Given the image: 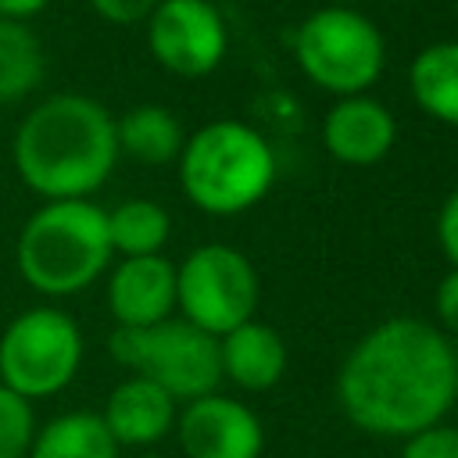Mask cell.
Instances as JSON below:
<instances>
[{
    "instance_id": "d4e9b609",
    "label": "cell",
    "mask_w": 458,
    "mask_h": 458,
    "mask_svg": "<svg viewBox=\"0 0 458 458\" xmlns=\"http://www.w3.org/2000/svg\"><path fill=\"white\" fill-rule=\"evenodd\" d=\"M50 7V0H0V18L11 21H32L36 14H43Z\"/></svg>"
},
{
    "instance_id": "ffe728a7",
    "label": "cell",
    "mask_w": 458,
    "mask_h": 458,
    "mask_svg": "<svg viewBox=\"0 0 458 458\" xmlns=\"http://www.w3.org/2000/svg\"><path fill=\"white\" fill-rule=\"evenodd\" d=\"M36 411L25 397L0 386V458H25L36 437Z\"/></svg>"
},
{
    "instance_id": "e0dca14e",
    "label": "cell",
    "mask_w": 458,
    "mask_h": 458,
    "mask_svg": "<svg viewBox=\"0 0 458 458\" xmlns=\"http://www.w3.org/2000/svg\"><path fill=\"white\" fill-rule=\"evenodd\" d=\"M118 454L122 447L111 440L107 426L100 422V411L72 408L36 426L25 458H118Z\"/></svg>"
},
{
    "instance_id": "d6986e66",
    "label": "cell",
    "mask_w": 458,
    "mask_h": 458,
    "mask_svg": "<svg viewBox=\"0 0 458 458\" xmlns=\"http://www.w3.org/2000/svg\"><path fill=\"white\" fill-rule=\"evenodd\" d=\"M47 72V54L29 21L0 18V104L25 100L36 93Z\"/></svg>"
},
{
    "instance_id": "30bf717a",
    "label": "cell",
    "mask_w": 458,
    "mask_h": 458,
    "mask_svg": "<svg viewBox=\"0 0 458 458\" xmlns=\"http://www.w3.org/2000/svg\"><path fill=\"white\" fill-rule=\"evenodd\" d=\"M175 437L186 458H261V419L229 394H204L175 415Z\"/></svg>"
},
{
    "instance_id": "603a6c76",
    "label": "cell",
    "mask_w": 458,
    "mask_h": 458,
    "mask_svg": "<svg viewBox=\"0 0 458 458\" xmlns=\"http://www.w3.org/2000/svg\"><path fill=\"white\" fill-rule=\"evenodd\" d=\"M433 311H437L440 333L458 336V268H451V272H447V276L437 283V293H433Z\"/></svg>"
},
{
    "instance_id": "7a4b0ae2",
    "label": "cell",
    "mask_w": 458,
    "mask_h": 458,
    "mask_svg": "<svg viewBox=\"0 0 458 458\" xmlns=\"http://www.w3.org/2000/svg\"><path fill=\"white\" fill-rule=\"evenodd\" d=\"M11 165L39 200H93L118 165L114 114L89 93H50L21 114Z\"/></svg>"
},
{
    "instance_id": "7c38bea8",
    "label": "cell",
    "mask_w": 458,
    "mask_h": 458,
    "mask_svg": "<svg viewBox=\"0 0 458 458\" xmlns=\"http://www.w3.org/2000/svg\"><path fill=\"white\" fill-rule=\"evenodd\" d=\"M397 143V122L386 104L369 93L336 97V104L322 118V147L333 161L351 168L379 165Z\"/></svg>"
},
{
    "instance_id": "4fadbf2b",
    "label": "cell",
    "mask_w": 458,
    "mask_h": 458,
    "mask_svg": "<svg viewBox=\"0 0 458 458\" xmlns=\"http://www.w3.org/2000/svg\"><path fill=\"white\" fill-rule=\"evenodd\" d=\"M175 415H179V401L168 397L157 383L132 372L111 386L100 408V422L107 426L111 440L132 451H147L161 444L175 429Z\"/></svg>"
},
{
    "instance_id": "484cf974",
    "label": "cell",
    "mask_w": 458,
    "mask_h": 458,
    "mask_svg": "<svg viewBox=\"0 0 458 458\" xmlns=\"http://www.w3.org/2000/svg\"><path fill=\"white\" fill-rule=\"evenodd\" d=\"M136 458H165V454H154V451H140Z\"/></svg>"
},
{
    "instance_id": "ac0fdd59",
    "label": "cell",
    "mask_w": 458,
    "mask_h": 458,
    "mask_svg": "<svg viewBox=\"0 0 458 458\" xmlns=\"http://www.w3.org/2000/svg\"><path fill=\"white\" fill-rule=\"evenodd\" d=\"M107 236L118 258H150L165 254L172 236V215L165 204L147 197H129L107 208Z\"/></svg>"
},
{
    "instance_id": "ba28073f",
    "label": "cell",
    "mask_w": 458,
    "mask_h": 458,
    "mask_svg": "<svg viewBox=\"0 0 458 458\" xmlns=\"http://www.w3.org/2000/svg\"><path fill=\"white\" fill-rule=\"evenodd\" d=\"M261 279L250 258L229 243H200L175 265L179 318L211 333L215 340L254 318Z\"/></svg>"
},
{
    "instance_id": "5b68a950",
    "label": "cell",
    "mask_w": 458,
    "mask_h": 458,
    "mask_svg": "<svg viewBox=\"0 0 458 458\" xmlns=\"http://www.w3.org/2000/svg\"><path fill=\"white\" fill-rule=\"evenodd\" d=\"M293 57L308 82L333 97L369 93L386 68V43L379 25L358 7L326 4L311 11L293 32Z\"/></svg>"
},
{
    "instance_id": "9a60e30c",
    "label": "cell",
    "mask_w": 458,
    "mask_h": 458,
    "mask_svg": "<svg viewBox=\"0 0 458 458\" xmlns=\"http://www.w3.org/2000/svg\"><path fill=\"white\" fill-rule=\"evenodd\" d=\"M114 136H118V157H129L147 168L175 165L186 143L182 122L161 104L129 107L122 118H114Z\"/></svg>"
},
{
    "instance_id": "7402d4cb",
    "label": "cell",
    "mask_w": 458,
    "mask_h": 458,
    "mask_svg": "<svg viewBox=\"0 0 458 458\" xmlns=\"http://www.w3.org/2000/svg\"><path fill=\"white\" fill-rule=\"evenodd\" d=\"M89 7L107 25H143L157 0H89Z\"/></svg>"
},
{
    "instance_id": "277c9868",
    "label": "cell",
    "mask_w": 458,
    "mask_h": 458,
    "mask_svg": "<svg viewBox=\"0 0 458 458\" xmlns=\"http://www.w3.org/2000/svg\"><path fill=\"white\" fill-rule=\"evenodd\" d=\"M175 172L193 208L229 218L268 197L276 182V150L254 125L215 118L186 136Z\"/></svg>"
},
{
    "instance_id": "8992f818",
    "label": "cell",
    "mask_w": 458,
    "mask_h": 458,
    "mask_svg": "<svg viewBox=\"0 0 458 458\" xmlns=\"http://www.w3.org/2000/svg\"><path fill=\"white\" fill-rule=\"evenodd\" d=\"M82 358V329L57 304H32L0 329V386L29 404L68 390Z\"/></svg>"
},
{
    "instance_id": "9c48e42d",
    "label": "cell",
    "mask_w": 458,
    "mask_h": 458,
    "mask_svg": "<svg viewBox=\"0 0 458 458\" xmlns=\"http://www.w3.org/2000/svg\"><path fill=\"white\" fill-rule=\"evenodd\" d=\"M143 29L150 57L175 79L211 75L229 50L225 18L211 0H157Z\"/></svg>"
},
{
    "instance_id": "3957f363",
    "label": "cell",
    "mask_w": 458,
    "mask_h": 458,
    "mask_svg": "<svg viewBox=\"0 0 458 458\" xmlns=\"http://www.w3.org/2000/svg\"><path fill=\"white\" fill-rule=\"evenodd\" d=\"M114 261L107 208L97 200H43L18 229L14 265L21 283L50 301L75 297Z\"/></svg>"
},
{
    "instance_id": "5bb4252c",
    "label": "cell",
    "mask_w": 458,
    "mask_h": 458,
    "mask_svg": "<svg viewBox=\"0 0 458 458\" xmlns=\"http://www.w3.org/2000/svg\"><path fill=\"white\" fill-rule=\"evenodd\" d=\"M222 379L240 390L265 394L286 376V340L261 318H247L243 326L218 336Z\"/></svg>"
},
{
    "instance_id": "52a82bcc",
    "label": "cell",
    "mask_w": 458,
    "mask_h": 458,
    "mask_svg": "<svg viewBox=\"0 0 458 458\" xmlns=\"http://www.w3.org/2000/svg\"><path fill=\"white\" fill-rule=\"evenodd\" d=\"M107 351L122 369L157 383L182 404L215 394L222 383L218 340L175 315L143 329L114 326V333L107 336Z\"/></svg>"
},
{
    "instance_id": "6da1fadb",
    "label": "cell",
    "mask_w": 458,
    "mask_h": 458,
    "mask_svg": "<svg viewBox=\"0 0 458 458\" xmlns=\"http://www.w3.org/2000/svg\"><path fill=\"white\" fill-rule=\"evenodd\" d=\"M458 397V354L419 315L376 322L336 369L344 415L372 437H411L444 422Z\"/></svg>"
},
{
    "instance_id": "44dd1931",
    "label": "cell",
    "mask_w": 458,
    "mask_h": 458,
    "mask_svg": "<svg viewBox=\"0 0 458 458\" xmlns=\"http://www.w3.org/2000/svg\"><path fill=\"white\" fill-rule=\"evenodd\" d=\"M401 458H458V426L437 422L429 429L404 437Z\"/></svg>"
},
{
    "instance_id": "cb8c5ba5",
    "label": "cell",
    "mask_w": 458,
    "mask_h": 458,
    "mask_svg": "<svg viewBox=\"0 0 458 458\" xmlns=\"http://www.w3.org/2000/svg\"><path fill=\"white\" fill-rule=\"evenodd\" d=\"M437 240L451 268H458V190L447 193V200L437 211Z\"/></svg>"
},
{
    "instance_id": "8fae6325",
    "label": "cell",
    "mask_w": 458,
    "mask_h": 458,
    "mask_svg": "<svg viewBox=\"0 0 458 458\" xmlns=\"http://www.w3.org/2000/svg\"><path fill=\"white\" fill-rule=\"evenodd\" d=\"M107 311L114 326L143 329L175 311V261L165 254L118 258L107 268Z\"/></svg>"
},
{
    "instance_id": "2e32d148",
    "label": "cell",
    "mask_w": 458,
    "mask_h": 458,
    "mask_svg": "<svg viewBox=\"0 0 458 458\" xmlns=\"http://www.w3.org/2000/svg\"><path fill=\"white\" fill-rule=\"evenodd\" d=\"M408 89L419 111L444 125H458V39L422 47L408 64Z\"/></svg>"
},
{
    "instance_id": "4316f807",
    "label": "cell",
    "mask_w": 458,
    "mask_h": 458,
    "mask_svg": "<svg viewBox=\"0 0 458 458\" xmlns=\"http://www.w3.org/2000/svg\"><path fill=\"white\" fill-rule=\"evenodd\" d=\"M329 4H344V7H354L358 0H329Z\"/></svg>"
}]
</instances>
